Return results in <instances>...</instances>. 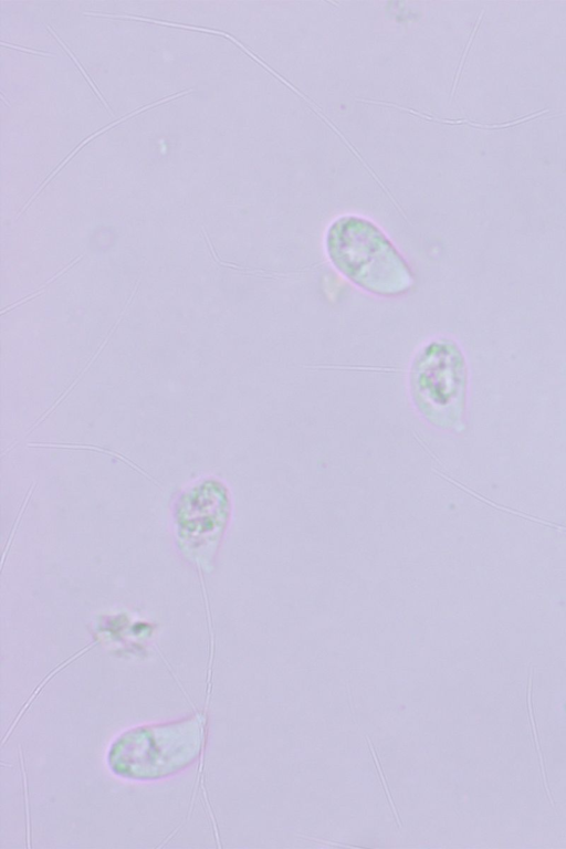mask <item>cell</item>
<instances>
[{
  "label": "cell",
  "instance_id": "3",
  "mask_svg": "<svg viewBox=\"0 0 566 849\" xmlns=\"http://www.w3.org/2000/svg\"><path fill=\"white\" fill-rule=\"evenodd\" d=\"M189 92H192V88H189L188 91H182V92H179V93H177V94H174V95H171V96L165 97V98H163V99H160V101H158V102H155V103H153V104L146 105V106H144V107H142V108H139V109H137V111H135V112H132V113L127 114L126 116H124V117H122V118L117 119L116 122H114V123L109 124L108 126L101 128L99 130L95 132L93 135H91L90 137H87L86 139H84V140H83V143H82L81 145H78V146H77V147H76V148L73 150V153H72V154H70V155H69V156L65 158V160H64L63 163H61V164H60V165L56 167V169H55V170H54V171H53V172H52V174H51V175L48 177V179H46V180H45V181H44V182L41 185V187L38 189V191L34 193V196H33V197H31V198L28 200V202H27V203H25V206L23 207V209H22L21 213H22V212L25 210V208H27V207L30 205L31 200H33V199L35 198V196H36V195H38V193H39V192L42 190V188H43V187H44V186H45V185H46V184H48V182L51 180V178H52L54 175H56V174H57V171H59V170H60V169H61V168H62V167H63V166H64V165L67 163V160H70V159H71V157H73V156L76 154V151H77L80 148H82V147H83V146H84V145H85L87 142H90L91 139H93L95 136H97V135L102 134L103 132H105V130H107V129L112 128L113 126H115V125L119 124L120 122L125 120L126 118H129L130 116H133V115H136V114L140 113L142 111H145V109H147V108L154 107V106H156V105H159V104H161V103H165V102H167V101L174 99V98H176V97H179V96H181V95H184V94H187V93H189Z\"/></svg>",
  "mask_w": 566,
  "mask_h": 849
},
{
  "label": "cell",
  "instance_id": "2",
  "mask_svg": "<svg viewBox=\"0 0 566 849\" xmlns=\"http://www.w3.org/2000/svg\"><path fill=\"white\" fill-rule=\"evenodd\" d=\"M409 385L415 405L428 421L444 429L462 427L469 369L457 342L439 337L422 346L412 360Z\"/></svg>",
  "mask_w": 566,
  "mask_h": 849
},
{
  "label": "cell",
  "instance_id": "4",
  "mask_svg": "<svg viewBox=\"0 0 566 849\" xmlns=\"http://www.w3.org/2000/svg\"><path fill=\"white\" fill-rule=\"evenodd\" d=\"M531 693H532V671H531V674L528 677V684H527L528 716H530V722H531L532 730H533V735H534L535 746H536V751H537L538 758H539L541 768H542V772H543V777H544L543 779H544V785H545L546 794L548 795L547 797L549 799L551 805L554 807V801L552 799V795H551L549 789H548L545 767H544V764H543L542 752H541L538 736H537V732H536V725H535V721H534V716H533Z\"/></svg>",
  "mask_w": 566,
  "mask_h": 849
},
{
  "label": "cell",
  "instance_id": "6",
  "mask_svg": "<svg viewBox=\"0 0 566 849\" xmlns=\"http://www.w3.org/2000/svg\"><path fill=\"white\" fill-rule=\"evenodd\" d=\"M2 45H8V46H10V48H13V49H17V50L27 51V52H30V53H32V54H40V55H49V56H52V54H50V53H46V52H41V51H38V50L28 49V48H22V46L13 45V44H10V43H4V42H2Z\"/></svg>",
  "mask_w": 566,
  "mask_h": 849
},
{
  "label": "cell",
  "instance_id": "5",
  "mask_svg": "<svg viewBox=\"0 0 566 849\" xmlns=\"http://www.w3.org/2000/svg\"><path fill=\"white\" fill-rule=\"evenodd\" d=\"M48 29L51 31V33L54 35V38H55V39H56V40H57V41L61 43V45H62V46H63V48H64V49H65V50L69 52L70 56L73 59V61L75 62V64L77 65V67L80 69V71L83 73V75L85 76V78L87 80V82L90 83V85L93 87V90H94V92L97 94L98 98H99V99H101V101L104 103V105L106 106L107 111H108V112L112 114V112H111V109H109V107H108L107 103L104 101V98H103L102 94L98 92L97 87L94 85V83L92 82V80L90 78V76L86 74V72H85V70L83 69V66H82V65H81V64L77 62V60H76V57L73 55V53H72V52L69 50V48L65 45V43H64V42H63V41H62V40H61V39H60V38L56 35V33H55V32H54V31L51 29V27H49V25H48Z\"/></svg>",
  "mask_w": 566,
  "mask_h": 849
},
{
  "label": "cell",
  "instance_id": "1",
  "mask_svg": "<svg viewBox=\"0 0 566 849\" xmlns=\"http://www.w3.org/2000/svg\"><path fill=\"white\" fill-rule=\"evenodd\" d=\"M326 251L335 269L368 293L399 296L413 284L405 259L385 233L366 219H337L327 231Z\"/></svg>",
  "mask_w": 566,
  "mask_h": 849
}]
</instances>
